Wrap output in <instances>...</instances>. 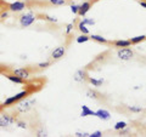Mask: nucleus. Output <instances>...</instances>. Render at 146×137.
Segmentation results:
<instances>
[{"label":"nucleus","mask_w":146,"mask_h":137,"mask_svg":"<svg viewBox=\"0 0 146 137\" xmlns=\"http://www.w3.org/2000/svg\"><path fill=\"white\" fill-rule=\"evenodd\" d=\"M28 91H22V92H20V94H17V95H15V96H12V97H10V98H7L5 102L3 103V107H11V106H13L15 103H17L20 99H23V98H26L27 96H28Z\"/></svg>","instance_id":"3"},{"label":"nucleus","mask_w":146,"mask_h":137,"mask_svg":"<svg viewBox=\"0 0 146 137\" xmlns=\"http://www.w3.org/2000/svg\"><path fill=\"white\" fill-rule=\"evenodd\" d=\"M25 9H26V4L22 1H15V3L9 4V11L11 12H21Z\"/></svg>","instance_id":"7"},{"label":"nucleus","mask_w":146,"mask_h":137,"mask_svg":"<svg viewBox=\"0 0 146 137\" xmlns=\"http://www.w3.org/2000/svg\"><path fill=\"white\" fill-rule=\"evenodd\" d=\"M113 45H115L116 47H129L131 43H130V40H117V41L113 43Z\"/></svg>","instance_id":"12"},{"label":"nucleus","mask_w":146,"mask_h":137,"mask_svg":"<svg viewBox=\"0 0 146 137\" xmlns=\"http://www.w3.org/2000/svg\"><path fill=\"white\" fill-rule=\"evenodd\" d=\"M78 29H79V30H80L83 34H89V29L86 28V24L84 23L83 21L79 22V23H78Z\"/></svg>","instance_id":"18"},{"label":"nucleus","mask_w":146,"mask_h":137,"mask_svg":"<svg viewBox=\"0 0 146 137\" xmlns=\"http://www.w3.org/2000/svg\"><path fill=\"white\" fill-rule=\"evenodd\" d=\"M65 55H66V47L65 46H58L52 51L51 57H52V60L57 61V60H60V58H62Z\"/></svg>","instance_id":"8"},{"label":"nucleus","mask_w":146,"mask_h":137,"mask_svg":"<svg viewBox=\"0 0 146 137\" xmlns=\"http://www.w3.org/2000/svg\"><path fill=\"white\" fill-rule=\"evenodd\" d=\"M86 96L88 97H90V98H99V96H100V94L98 92V91H95V90H88L86 91Z\"/></svg>","instance_id":"20"},{"label":"nucleus","mask_w":146,"mask_h":137,"mask_svg":"<svg viewBox=\"0 0 146 137\" xmlns=\"http://www.w3.org/2000/svg\"><path fill=\"white\" fill-rule=\"evenodd\" d=\"M90 137H101L102 136V132L101 131H95V132H93L91 135H89Z\"/></svg>","instance_id":"26"},{"label":"nucleus","mask_w":146,"mask_h":137,"mask_svg":"<svg viewBox=\"0 0 146 137\" xmlns=\"http://www.w3.org/2000/svg\"><path fill=\"white\" fill-rule=\"evenodd\" d=\"M49 3L54 6H62L67 3V0H49Z\"/></svg>","instance_id":"21"},{"label":"nucleus","mask_w":146,"mask_h":137,"mask_svg":"<svg viewBox=\"0 0 146 137\" xmlns=\"http://www.w3.org/2000/svg\"><path fill=\"white\" fill-rule=\"evenodd\" d=\"M35 104V98H31V99H26V101H22L20 102L16 106L15 108V112L17 114H25L27 112H29L32 108H33V106Z\"/></svg>","instance_id":"1"},{"label":"nucleus","mask_w":146,"mask_h":137,"mask_svg":"<svg viewBox=\"0 0 146 137\" xmlns=\"http://www.w3.org/2000/svg\"><path fill=\"white\" fill-rule=\"evenodd\" d=\"M90 9H91V3L90 1H84L82 5H79V10H78V13H77V15L84 17L86 13L89 12Z\"/></svg>","instance_id":"10"},{"label":"nucleus","mask_w":146,"mask_h":137,"mask_svg":"<svg viewBox=\"0 0 146 137\" xmlns=\"http://www.w3.org/2000/svg\"><path fill=\"white\" fill-rule=\"evenodd\" d=\"M88 40H90V36H88V34H83V35H80V36H78V38H77V43L82 44V43L88 41Z\"/></svg>","instance_id":"22"},{"label":"nucleus","mask_w":146,"mask_h":137,"mask_svg":"<svg viewBox=\"0 0 146 137\" xmlns=\"http://www.w3.org/2000/svg\"><path fill=\"white\" fill-rule=\"evenodd\" d=\"M82 117H88V115H95V112L90 109L88 106H82Z\"/></svg>","instance_id":"14"},{"label":"nucleus","mask_w":146,"mask_h":137,"mask_svg":"<svg viewBox=\"0 0 146 137\" xmlns=\"http://www.w3.org/2000/svg\"><path fill=\"white\" fill-rule=\"evenodd\" d=\"M36 20V17L34 13H32V12H28V13H23L21 17H20V24L22 28H27V27H29L32 26L35 22Z\"/></svg>","instance_id":"2"},{"label":"nucleus","mask_w":146,"mask_h":137,"mask_svg":"<svg viewBox=\"0 0 146 137\" xmlns=\"http://www.w3.org/2000/svg\"><path fill=\"white\" fill-rule=\"evenodd\" d=\"M125 127H127V123L125 121H117L116 125H115V130L122 131L123 129H125Z\"/></svg>","instance_id":"19"},{"label":"nucleus","mask_w":146,"mask_h":137,"mask_svg":"<svg viewBox=\"0 0 146 137\" xmlns=\"http://www.w3.org/2000/svg\"><path fill=\"white\" fill-rule=\"evenodd\" d=\"M88 81L93 86H95V88H99V86H101L102 83H104L102 79H95V78H90V76H88Z\"/></svg>","instance_id":"15"},{"label":"nucleus","mask_w":146,"mask_h":137,"mask_svg":"<svg viewBox=\"0 0 146 137\" xmlns=\"http://www.w3.org/2000/svg\"><path fill=\"white\" fill-rule=\"evenodd\" d=\"M117 56L122 61H128L134 57V52H133V50L129 47H121L117 51Z\"/></svg>","instance_id":"4"},{"label":"nucleus","mask_w":146,"mask_h":137,"mask_svg":"<svg viewBox=\"0 0 146 137\" xmlns=\"http://www.w3.org/2000/svg\"><path fill=\"white\" fill-rule=\"evenodd\" d=\"M13 74L17 75L18 78H21V79H28V78H31V72L28 68H17V69H13Z\"/></svg>","instance_id":"6"},{"label":"nucleus","mask_w":146,"mask_h":137,"mask_svg":"<svg viewBox=\"0 0 146 137\" xmlns=\"http://www.w3.org/2000/svg\"><path fill=\"white\" fill-rule=\"evenodd\" d=\"M128 109H129L130 112H133V113H140V112H143V108H141V107H136V106H130V107H128Z\"/></svg>","instance_id":"24"},{"label":"nucleus","mask_w":146,"mask_h":137,"mask_svg":"<svg viewBox=\"0 0 146 137\" xmlns=\"http://www.w3.org/2000/svg\"><path fill=\"white\" fill-rule=\"evenodd\" d=\"M6 78L9 80H11L12 83H16V84H25V80L21 79V78H18L17 75L15 74H6Z\"/></svg>","instance_id":"13"},{"label":"nucleus","mask_w":146,"mask_h":137,"mask_svg":"<svg viewBox=\"0 0 146 137\" xmlns=\"http://www.w3.org/2000/svg\"><path fill=\"white\" fill-rule=\"evenodd\" d=\"M139 4H140V5L143 6L144 9H146V1H144V0H140V1H139Z\"/></svg>","instance_id":"30"},{"label":"nucleus","mask_w":146,"mask_h":137,"mask_svg":"<svg viewBox=\"0 0 146 137\" xmlns=\"http://www.w3.org/2000/svg\"><path fill=\"white\" fill-rule=\"evenodd\" d=\"M83 22H84L85 24H90V26L95 23V22H94L93 20H89V18H84V20H83Z\"/></svg>","instance_id":"28"},{"label":"nucleus","mask_w":146,"mask_h":137,"mask_svg":"<svg viewBox=\"0 0 146 137\" xmlns=\"http://www.w3.org/2000/svg\"><path fill=\"white\" fill-rule=\"evenodd\" d=\"M78 10H79V5H71V11L73 13H78Z\"/></svg>","instance_id":"25"},{"label":"nucleus","mask_w":146,"mask_h":137,"mask_svg":"<svg viewBox=\"0 0 146 137\" xmlns=\"http://www.w3.org/2000/svg\"><path fill=\"white\" fill-rule=\"evenodd\" d=\"M72 28H73V24H72V23H70V24H68V26H67L66 33H67V34H70V33H71V30H72Z\"/></svg>","instance_id":"29"},{"label":"nucleus","mask_w":146,"mask_h":137,"mask_svg":"<svg viewBox=\"0 0 146 137\" xmlns=\"http://www.w3.org/2000/svg\"><path fill=\"white\" fill-rule=\"evenodd\" d=\"M95 117H98L102 120H108L110 118H111V114H110V112H107L106 109H99V111L95 112Z\"/></svg>","instance_id":"11"},{"label":"nucleus","mask_w":146,"mask_h":137,"mask_svg":"<svg viewBox=\"0 0 146 137\" xmlns=\"http://www.w3.org/2000/svg\"><path fill=\"white\" fill-rule=\"evenodd\" d=\"M73 79L76 81H78V83H84L85 80H88V73L86 70H83V69H79L76 72L74 76H73Z\"/></svg>","instance_id":"9"},{"label":"nucleus","mask_w":146,"mask_h":137,"mask_svg":"<svg viewBox=\"0 0 146 137\" xmlns=\"http://www.w3.org/2000/svg\"><path fill=\"white\" fill-rule=\"evenodd\" d=\"M0 12H1V11H0Z\"/></svg>","instance_id":"31"},{"label":"nucleus","mask_w":146,"mask_h":137,"mask_svg":"<svg viewBox=\"0 0 146 137\" xmlns=\"http://www.w3.org/2000/svg\"><path fill=\"white\" fill-rule=\"evenodd\" d=\"M13 123H16L15 115H11V114H7V113H3L1 115H0V127L10 126Z\"/></svg>","instance_id":"5"},{"label":"nucleus","mask_w":146,"mask_h":137,"mask_svg":"<svg viewBox=\"0 0 146 137\" xmlns=\"http://www.w3.org/2000/svg\"><path fill=\"white\" fill-rule=\"evenodd\" d=\"M16 123H17V125H18V126L22 127V129H26V127H27V124H26V123H23V121H21V120H16Z\"/></svg>","instance_id":"27"},{"label":"nucleus","mask_w":146,"mask_h":137,"mask_svg":"<svg viewBox=\"0 0 146 137\" xmlns=\"http://www.w3.org/2000/svg\"><path fill=\"white\" fill-rule=\"evenodd\" d=\"M51 66V62H49V61H46V62H42V63H38V67L39 69H45V68H48V67H50Z\"/></svg>","instance_id":"23"},{"label":"nucleus","mask_w":146,"mask_h":137,"mask_svg":"<svg viewBox=\"0 0 146 137\" xmlns=\"http://www.w3.org/2000/svg\"><path fill=\"white\" fill-rule=\"evenodd\" d=\"M90 39H93V40H95V41H98V43H101V44H107L108 43V40L106 38H104V36H101V35H96V34L90 35Z\"/></svg>","instance_id":"16"},{"label":"nucleus","mask_w":146,"mask_h":137,"mask_svg":"<svg viewBox=\"0 0 146 137\" xmlns=\"http://www.w3.org/2000/svg\"><path fill=\"white\" fill-rule=\"evenodd\" d=\"M145 39H146V35H138V36H135V38H131L130 39V43L131 44H138V43L144 41Z\"/></svg>","instance_id":"17"}]
</instances>
